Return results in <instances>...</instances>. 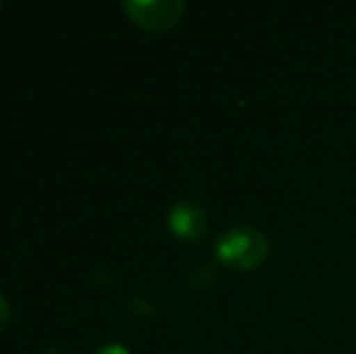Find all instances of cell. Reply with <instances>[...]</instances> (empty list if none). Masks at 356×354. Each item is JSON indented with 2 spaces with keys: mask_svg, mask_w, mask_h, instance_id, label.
Masks as SVG:
<instances>
[{
  "mask_svg": "<svg viewBox=\"0 0 356 354\" xmlns=\"http://www.w3.org/2000/svg\"><path fill=\"white\" fill-rule=\"evenodd\" d=\"M269 255V241L259 228L230 226L216 241V257L230 269H254Z\"/></svg>",
  "mask_w": 356,
  "mask_h": 354,
  "instance_id": "obj_1",
  "label": "cell"
},
{
  "mask_svg": "<svg viewBox=\"0 0 356 354\" xmlns=\"http://www.w3.org/2000/svg\"><path fill=\"white\" fill-rule=\"evenodd\" d=\"M124 13L134 24L148 32H165L184 15L182 0H124Z\"/></svg>",
  "mask_w": 356,
  "mask_h": 354,
  "instance_id": "obj_2",
  "label": "cell"
},
{
  "mask_svg": "<svg viewBox=\"0 0 356 354\" xmlns=\"http://www.w3.org/2000/svg\"><path fill=\"white\" fill-rule=\"evenodd\" d=\"M168 228L179 238V241L197 243L207 236L209 231V216L199 204L179 202L170 207L168 211Z\"/></svg>",
  "mask_w": 356,
  "mask_h": 354,
  "instance_id": "obj_3",
  "label": "cell"
},
{
  "mask_svg": "<svg viewBox=\"0 0 356 354\" xmlns=\"http://www.w3.org/2000/svg\"><path fill=\"white\" fill-rule=\"evenodd\" d=\"M8 323H10V306L3 293H0V335H3V330L8 328Z\"/></svg>",
  "mask_w": 356,
  "mask_h": 354,
  "instance_id": "obj_4",
  "label": "cell"
},
{
  "mask_svg": "<svg viewBox=\"0 0 356 354\" xmlns=\"http://www.w3.org/2000/svg\"><path fill=\"white\" fill-rule=\"evenodd\" d=\"M97 354H129V350L124 345H119V342H109V345L99 347Z\"/></svg>",
  "mask_w": 356,
  "mask_h": 354,
  "instance_id": "obj_5",
  "label": "cell"
},
{
  "mask_svg": "<svg viewBox=\"0 0 356 354\" xmlns=\"http://www.w3.org/2000/svg\"><path fill=\"white\" fill-rule=\"evenodd\" d=\"M39 354H63V352L58 350V347H47V350H42Z\"/></svg>",
  "mask_w": 356,
  "mask_h": 354,
  "instance_id": "obj_6",
  "label": "cell"
}]
</instances>
